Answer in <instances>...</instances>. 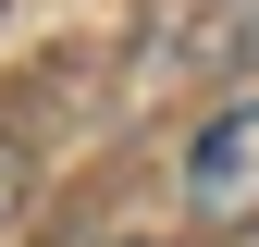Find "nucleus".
<instances>
[{"instance_id": "nucleus-1", "label": "nucleus", "mask_w": 259, "mask_h": 247, "mask_svg": "<svg viewBox=\"0 0 259 247\" xmlns=\"http://www.w3.org/2000/svg\"><path fill=\"white\" fill-rule=\"evenodd\" d=\"M185 210L198 223H259V99L210 111L185 136Z\"/></svg>"}]
</instances>
